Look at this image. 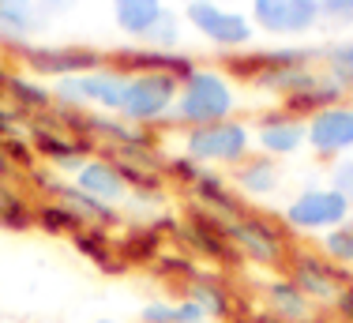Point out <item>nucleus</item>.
Here are the masks:
<instances>
[{"mask_svg":"<svg viewBox=\"0 0 353 323\" xmlns=\"http://www.w3.org/2000/svg\"><path fill=\"white\" fill-rule=\"evenodd\" d=\"M72 184L83 188L87 195H94V199L109 203V207H121V203L128 199V184H124L121 169H117L105 155H94V158L83 162V166L72 173Z\"/></svg>","mask_w":353,"mask_h":323,"instance_id":"17","label":"nucleus"},{"mask_svg":"<svg viewBox=\"0 0 353 323\" xmlns=\"http://www.w3.org/2000/svg\"><path fill=\"white\" fill-rule=\"evenodd\" d=\"M353 218V207L346 195H339L331 184H305L290 203L282 207V222L290 233H327Z\"/></svg>","mask_w":353,"mask_h":323,"instance_id":"7","label":"nucleus"},{"mask_svg":"<svg viewBox=\"0 0 353 323\" xmlns=\"http://www.w3.org/2000/svg\"><path fill=\"white\" fill-rule=\"evenodd\" d=\"M176 87L181 83L173 75H158V72H143V75H128L124 83V98H121V113L128 124L139 128H158L170 121L173 101H176Z\"/></svg>","mask_w":353,"mask_h":323,"instance_id":"8","label":"nucleus"},{"mask_svg":"<svg viewBox=\"0 0 353 323\" xmlns=\"http://www.w3.org/2000/svg\"><path fill=\"white\" fill-rule=\"evenodd\" d=\"M113 244H117V256L128 267H150L165 252V233L154 222H136L124 229L121 237H113Z\"/></svg>","mask_w":353,"mask_h":323,"instance_id":"23","label":"nucleus"},{"mask_svg":"<svg viewBox=\"0 0 353 323\" xmlns=\"http://www.w3.org/2000/svg\"><path fill=\"white\" fill-rule=\"evenodd\" d=\"M259 301H263V312H271L274 320H285V323H319V309L285 275L263 278V286H259Z\"/></svg>","mask_w":353,"mask_h":323,"instance_id":"15","label":"nucleus"},{"mask_svg":"<svg viewBox=\"0 0 353 323\" xmlns=\"http://www.w3.org/2000/svg\"><path fill=\"white\" fill-rule=\"evenodd\" d=\"M237 113V87L222 68H196L188 79L176 87V101L170 124L188 128H203V124H218L230 121Z\"/></svg>","mask_w":353,"mask_h":323,"instance_id":"1","label":"nucleus"},{"mask_svg":"<svg viewBox=\"0 0 353 323\" xmlns=\"http://www.w3.org/2000/svg\"><path fill=\"white\" fill-rule=\"evenodd\" d=\"M109 68L124 75H143V72H158V75H173L176 83H184L192 72H196V61L181 49H150V46H128V49H117V53H105Z\"/></svg>","mask_w":353,"mask_h":323,"instance_id":"13","label":"nucleus"},{"mask_svg":"<svg viewBox=\"0 0 353 323\" xmlns=\"http://www.w3.org/2000/svg\"><path fill=\"white\" fill-rule=\"evenodd\" d=\"M192 199H196V207H203L207 215H214V218H222V222H230V218H237V215H245V199H241V192L233 188V181L230 177H222L218 169H203L199 173V181L192 184Z\"/></svg>","mask_w":353,"mask_h":323,"instance_id":"18","label":"nucleus"},{"mask_svg":"<svg viewBox=\"0 0 353 323\" xmlns=\"http://www.w3.org/2000/svg\"><path fill=\"white\" fill-rule=\"evenodd\" d=\"M230 181L245 199H271V195L282 188V169H279L274 158H267V155L256 150L252 158H245L237 169H233Z\"/></svg>","mask_w":353,"mask_h":323,"instance_id":"20","label":"nucleus"},{"mask_svg":"<svg viewBox=\"0 0 353 323\" xmlns=\"http://www.w3.org/2000/svg\"><path fill=\"white\" fill-rule=\"evenodd\" d=\"M176 237H181L184 244H188V252H196L199 260L214 263V267H225V271H241V252L233 248V241L225 237V222L214 215H207L203 207H192L188 218L181 222L176 229Z\"/></svg>","mask_w":353,"mask_h":323,"instance_id":"10","label":"nucleus"},{"mask_svg":"<svg viewBox=\"0 0 353 323\" xmlns=\"http://www.w3.org/2000/svg\"><path fill=\"white\" fill-rule=\"evenodd\" d=\"M308 150L323 162H339L353 155V106L342 101V106H331L323 113L308 117Z\"/></svg>","mask_w":353,"mask_h":323,"instance_id":"11","label":"nucleus"},{"mask_svg":"<svg viewBox=\"0 0 353 323\" xmlns=\"http://www.w3.org/2000/svg\"><path fill=\"white\" fill-rule=\"evenodd\" d=\"M4 95L12 98V106L19 109V113H49V109L57 106L53 101V87H46L41 79H30V75L23 72H12L4 83Z\"/></svg>","mask_w":353,"mask_h":323,"instance_id":"25","label":"nucleus"},{"mask_svg":"<svg viewBox=\"0 0 353 323\" xmlns=\"http://www.w3.org/2000/svg\"><path fill=\"white\" fill-rule=\"evenodd\" d=\"M34 226L46 237H68V241H72V237L79 233L87 222H83L72 207H64V203H57V199H46V203H38V207H34Z\"/></svg>","mask_w":353,"mask_h":323,"instance_id":"27","label":"nucleus"},{"mask_svg":"<svg viewBox=\"0 0 353 323\" xmlns=\"http://www.w3.org/2000/svg\"><path fill=\"white\" fill-rule=\"evenodd\" d=\"M8 75H12V68H8L4 61H0V90H4V83H8Z\"/></svg>","mask_w":353,"mask_h":323,"instance_id":"44","label":"nucleus"},{"mask_svg":"<svg viewBox=\"0 0 353 323\" xmlns=\"http://www.w3.org/2000/svg\"><path fill=\"white\" fill-rule=\"evenodd\" d=\"M184 23L207 38L211 46H218L222 53H241V49L252 46L256 38V27H252L248 12L241 8H230L222 0H184Z\"/></svg>","mask_w":353,"mask_h":323,"instance_id":"5","label":"nucleus"},{"mask_svg":"<svg viewBox=\"0 0 353 323\" xmlns=\"http://www.w3.org/2000/svg\"><path fill=\"white\" fill-rule=\"evenodd\" d=\"M184 155L196 158L203 169H237L245 158L256 155V139H252V128L245 121L230 117V121L203 124V128H188L184 132Z\"/></svg>","mask_w":353,"mask_h":323,"instance_id":"3","label":"nucleus"},{"mask_svg":"<svg viewBox=\"0 0 353 323\" xmlns=\"http://www.w3.org/2000/svg\"><path fill=\"white\" fill-rule=\"evenodd\" d=\"M173 309H176V323H207V312L192 297H176Z\"/></svg>","mask_w":353,"mask_h":323,"instance_id":"39","label":"nucleus"},{"mask_svg":"<svg viewBox=\"0 0 353 323\" xmlns=\"http://www.w3.org/2000/svg\"><path fill=\"white\" fill-rule=\"evenodd\" d=\"M252 139H256V150L267 158H293L308 147V128L305 121L290 117L285 109H274V113H263L252 128Z\"/></svg>","mask_w":353,"mask_h":323,"instance_id":"14","label":"nucleus"},{"mask_svg":"<svg viewBox=\"0 0 353 323\" xmlns=\"http://www.w3.org/2000/svg\"><path fill=\"white\" fill-rule=\"evenodd\" d=\"M282 275L290 278L316 309L319 304L331 309L334 297L346 290V286H353V271L339 267V263H331L319 248H305V244H290V256H285V263H282Z\"/></svg>","mask_w":353,"mask_h":323,"instance_id":"4","label":"nucleus"},{"mask_svg":"<svg viewBox=\"0 0 353 323\" xmlns=\"http://www.w3.org/2000/svg\"><path fill=\"white\" fill-rule=\"evenodd\" d=\"M248 19L256 30L282 38V34H290V0H252Z\"/></svg>","mask_w":353,"mask_h":323,"instance_id":"28","label":"nucleus"},{"mask_svg":"<svg viewBox=\"0 0 353 323\" xmlns=\"http://www.w3.org/2000/svg\"><path fill=\"white\" fill-rule=\"evenodd\" d=\"M230 323H285V320H274L271 312L259 309V312H252V316H241V312H237V316H233Z\"/></svg>","mask_w":353,"mask_h":323,"instance_id":"43","label":"nucleus"},{"mask_svg":"<svg viewBox=\"0 0 353 323\" xmlns=\"http://www.w3.org/2000/svg\"><path fill=\"white\" fill-rule=\"evenodd\" d=\"M319 12L331 27H353V0H319Z\"/></svg>","mask_w":353,"mask_h":323,"instance_id":"38","label":"nucleus"},{"mask_svg":"<svg viewBox=\"0 0 353 323\" xmlns=\"http://www.w3.org/2000/svg\"><path fill=\"white\" fill-rule=\"evenodd\" d=\"M139 323H176V309L170 297H150L139 304Z\"/></svg>","mask_w":353,"mask_h":323,"instance_id":"35","label":"nucleus"},{"mask_svg":"<svg viewBox=\"0 0 353 323\" xmlns=\"http://www.w3.org/2000/svg\"><path fill=\"white\" fill-rule=\"evenodd\" d=\"M181 38H184V15H176L173 8H165L143 41H147L150 49H181Z\"/></svg>","mask_w":353,"mask_h":323,"instance_id":"32","label":"nucleus"},{"mask_svg":"<svg viewBox=\"0 0 353 323\" xmlns=\"http://www.w3.org/2000/svg\"><path fill=\"white\" fill-rule=\"evenodd\" d=\"M350 95L339 87V83L331 79L327 72H319L308 87H301V90H293V95H285L282 98V109L290 117H297V121H308V117H316V113H323V109H331V106H342Z\"/></svg>","mask_w":353,"mask_h":323,"instance_id":"21","label":"nucleus"},{"mask_svg":"<svg viewBox=\"0 0 353 323\" xmlns=\"http://www.w3.org/2000/svg\"><path fill=\"white\" fill-rule=\"evenodd\" d=\"M184 297H192V301L199 304V309L207 312V320H222L230 323L237 316V293L230 290V282H225L218 271H199L196 278H192L188 286H184Z\"/></svg>","mask_w":353,"mask_h":323,"instance_id":"19","label":"nucleus"},{"mask_svg":"<svg viewBox=\"0 0 353 323\" xmlns=\"http://www.w3.org/2000/svg\"><path fill=\"white\" fill-rule=\"evenodd\" d=\"M225 237L233 241V248L241 252L245 263L267 271H282L285 256H290V229L285 222L271 215H259V211H245V215L230 218L225 222Z\"/></svg>","mask_w":353,"mask_h":323,"instance_id":"2","label":"nucleus"},{"mask_svg":"<svg viewBox=\"0 0 353 323\" xmlns=\"http://www.w3.org/2000/svg\"><path fill=\"white\" fill-rule=\"evenodd\" d=\"M72 248L79 252L87 263H94L102 275L109 278H121V275H128V263H124L121 256H117V244H113V233L109 229H98V226H83L79 233L72 237Z\"/></svg>","mask_w":353,"mask_h":323,"instance_id":"22","label":"nucleus"},{"mask_svg":"<svg viewBox=\"0 0 353 323\" xmlns=\"http://www.w3.org/2000/svg\"><path fill=\"white\" fill-rule=\"evenodd\" d=\"M34 4L41 8V15H46V19H57V15H68L79 0H34Z\"/></svg>","mask_w":353,"mask_h":323,"instance_id":"41","label":"nucleus"},{"mask_svg":"<svg viewBox=\"0 0 353 323\" xmlns=\"http://www.w3.org/2000/svg\"><path fill=\"white\" fill-rule=\"evenodd\" d=\"M30 147H34L38 158H46L49 166H57L61 173H75L87 158L98 155L94 139H87V135H72V132L57 128V124H49V121L34 124V132H30Z\"/></svg>","mask_w":353,"mask_h":323,"instance_id":"12","label":"nucleus"},{"mask_svg":"<svg viewBox=\"0 0 353 323\" xmlns=\"http://www.w3.org/2000/svg\"><path fill=\"white\" fill-rule=\"evenodd\" d=\"M15 124H19V109H15V106H0V139H8V135L15 132Z\"/></svg>","mask_w":353,"mask_h":323,"instance_id":"42","label":"nucleus"},{"mask_svg":"<svg viewBox=\"0 0 353 323\" xmlns=\"http://www.w3.org/2000/svg\"><path fill=\"white\" fill-rule=\"evenodd\" d=\"M334 316H339V323H353V286H346L339 297H334Z\"/></svg>","mask_w":353,"mask_h":323,"instance_id":"40","label":"nucleus"},{"mask_svg":"<svg viewBox=\"0 0 353 323\" xmlns=\"http://www.w3.org/2000/svg\"><path fill=\"white\" fill-rule=\"evenodd\" d=\"M323 23L319 0H290V34H308Z\"/></svg>","mask_w":353,"mask_h":323,"instance_id":"34","label":"nucleus"},{"mask_svg":"<svg viewBox=\"0 0 353 323\" xmlns=\"http://www.w3.org/2000/svg\"><path fill=\"white\" fill-rule=\"evenodd\" d=\"M319 252L331 263L353 271V218L342 226H334V229H327V233H319Z\"/></svg>","mask_w":353,"mask_h":323,"instance_id":"31","label":"nucleus"},{"mask_svg":"<svg viewBox=\"0 0 353 323\" xmlns=\"http://www.w3.org/2000/svg\"><path fill=\"white\" fill-rule=\"evenodd\" d=\"M323 72L339 83L346 95H353V38L334 41V46H323Z\"/></svg>","mask_w":353,"mask_h":323,"instance_id":"29","label":"nucleus"},{"mask_svg":"<svg viewBox=\"0 0 353 323\" xmlns=\"http://www.w3.org/2000/svg\"><path fill=\"white\" fill-rule=\"evenodd\" d=\"M15 57L30 75H41V79H68V75H83L109 64L102 49L90 46H34V41H27Z\"/></svg>","mask_w":353,"mask_h":323,"instance_id":"9","label":"nucleus"},{"mask_svg":"<svg viewBox=\"0 0 353 323\" xmlns=\"http://www.w3.org/2000/svg\"><path fill=\"white\" fill-rule=\"evenodd\" d=\"M109 8H113V23L121 34H128V38H147V30L158 23V15L165 12V0H109Z\"/></svg>","mask_w":353,"mask_h":323,"instance_id":"24","label":"nucleus"},{"mask_svg":"<svg viewBox=\"0 0 353 323\" xmlns=\"http://www.w3.org/2000/svg\"><path fill=\"white\" fill-rule=\"evenodd\" d=\"M199 173H203V166L188 155H173V158L162 162V177L173 184H181V188H192V184L199 181Z\"/></svg>","mask_w":353,"mask_h":323,"instance_id":"33","label":"nucleus"},{"mask_svg":"<svg viewBox=\"0 0 353 323\" xmlns=\"http://www.w3.org/2000/svg\"><path fill=\"white\" fill-rule=\"evenodd\" d=\"M199 271L203 267H196V260L188 252H162V256L150 263V275L162 278V282H176V286H188Z\"/></svg>","mask_w":353,"mask_h":323,"instance_id":"30","label":"nucleus"},{"mask_svg":"<svg viewBox=\"0 0 353 323\" xmlns=\"http://www.w3.org/2000/svg\"><path fill=\"white\" fill-rule=\"evenodd\" d=\"M0 150H4V158L12 162V169L19 166V169H34V147L30 143H23V139H15V135H8V139H0Z\"/></svg>","mask_w":353,"mask_h":323,"instance_id":"36","label":"nucleus"},{"mask_svg":"<svg viewBox=\"0 0 353 323\" xmlns=\"http://www.w3.org/2000/svg\"><path fill=\"white\" fill-rule=\"evenodd\" d=\"M49 27L34 0H0V46L19 53L30 38H38Z\"/></svg>","mask_w":353,"mask_h":323,"instance_id":"16","label":"nucleus"},{"mask_svg":"<svg viewBox=\"0 0 353 323\" xmlns=\"http://www.w3.org/2000/svg\"><path fill=\"white\" fill-rule=\"evenodd\" d=\"M222 4H230V8H241V4H252V0H222Z\"/></svg>","mask_w":353,"mask_h":323,"instance_id":"45","label":"nucleus"},{"mask_svg":"<svg viewBox=\"0 0 353 323\" xmlns=\"http://www.w3.org/2000/svg\"><path fill=\"white\" fill-rule=\"evenodd\" d=\"M124 83L128 75L117 68H94L83 75H68V79L53 83V101L68 109H83V113H121V98H124Z\"/></svg>","mask_w":353,"mask_h":323,"instance_id":"6","label":"nucleus"},{"mask_svg":"<svg viewBox=\"0 0 353 323\" xmlns=\"http://www.w3.org/2000/svg\"><path fill=\"white\" fill-rule=\"evenodd\" d=\"M327 184H331L339 195H346L350 207H353V155L334 162V166H331V181H327Z\"/></svg>","mask_w":353,"mask_h":323,"instance_id":"37","label":"nucleus"},{"mask_svg":"<svg viewBox=\"0 0 353 323\" xmlns=\"http://www.w3.org/2000/svg\"><path fill=\"white\" fill-rule=\"evenodd\" d=\"M0 229H8V233L34 229V207H30L27 195L15 188L8 177H0Z\"/></svg>","mask_w":353,"mask_h":323,"instance_id":"26","label":"nucleus"},{"mask_svg":"<svg viewBox=\"0 0 353 323\" xmlns=\"http://www.w3.org/2000/svg\"><path fill=\"white\" fill-rule=\"evenodd\" d=\"M94 323H117V320H94Z\"/></svg>","mask_w":353,"mask_h":323,"instance_id":"46","label":"nucleus"}]
</instances>
